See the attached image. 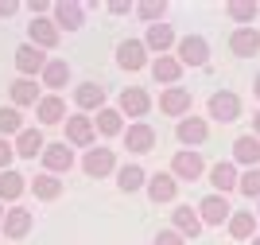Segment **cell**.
Wrapping results in <instances>:
<instances>
[{
  "mask_svg": "<svg viewBox=\"0 0 260 245\" xmlns=\"http://www.w3.org/2000/svg\"><path fill=\"white\" fill-rule=\"evenodd\" d=\"M198 214H202V226H221L233 218V206L225 203V195H206L198 203Z\"/></svg>",
  "mask_w": 260,
  "mask_h": 245,
  "instance_id": "cell-1",
  "label": "cell"
},
{
  "mask_svg": "<svg viewBox=\"0 0 260 245\" xmlns=\"http://www.w3.org/2000/svg\"><path fill=\"white\" fill-rule=\"evenodd\" d=\"M47 63H51V59H47V55L39 51L35 43H23L20 51H16V70H20L23 78H31V74H43V70H47Z\"/></svg>",
  "mask_w": 260,
  "mask_h": 245,
  "instance_id": "cell-2",
  "label": "cell"
},
{
  "mask_svg": "<svg viewBox=\"0 0 260 245\" xmlns=\"http://www.w3.org/2000/svg\"><path fill=\"white\" fill-rule=\"evenodd\" d=\"M206 59H210V47L202 35H183L179 39V63L183 66H206Z\"/></svg>",
  "mask_w": 260,
  "mask_h": 245,
  "instance_id": "cell-3",
  "label": "cell"
},
{
  "mask_svg": "<svg viewBox=\"0 0 260 245\" xmlns=\"http://www.w3.org/2000/svg\"><path fill=\"white\" fill-rule=\"evenodd\" d=\"M210 117L221 121V125L237 121V117H241V97H237V94H229V90L214 94V97H210Z\"/></svg>",
  "mask_w": 260,
  "mask_h": 245,
  "instance_id": "cell-4",
  "label": "cell"
},
{
  "mask_svg": "<svg viewBox=\"0 0 260 245\" xmlns=\"http://www.w3.org/2000/svg\"><path fill=\"white\" fill-rule=\"evenodd\" d=\"M27 35H31V43L39 47V51H51V47H58V23L47 20V16H35L31 23H27Z\"/></svg>",
  "mask_w": 260,
  "mask_h": 245,
  "instance_id": "cell-5",
  "label": "cell"
},
{
  "mask_svg": "<svg viewBox=\"0 0 260 245\" xmlns=\"http://www.w3.org/2000/svg\"><path fill=\"white\" fill-rule=\"evenodd\" d=\"M159 109L167 113V117H183V113H190V90H183V86H167L159 94Z\"/></svg>",
  "mask_w": 260,
  "mask_h": 245,
  "instance_id": "cell-6",
  "label": "cell"
},
{
  "mask_svg": "<svg viewBox=\"0 0 260 245\" xmlns=\"http://www.w3.org/2000/svg\"><path fill=\"white\" fill-rule=\"evenodd\" d=\"M124 148H128V152H152L155 148V128L144 125V121L128 125V128H124Z\"/></svg>",
  "mask_w": 260,
  "mask_h": 245,
  "instance_id": "cell-7",
  "label": "cell"
},
{
  "mask_svg": "<svg viewBox=\"0 0 260 245\" xmlns=\"http://www.w3.org/2000/svg\"><path fill=\"white\" fill-rule=\"evenodd\" d=\"M93 132H98L93 117H66V140H70V144L89 148V144H93Z\"/></svg>",
  "mask_w": 260,
  "mask_h": 245,
  "instance_id": "cell-8",
  "label": "cell"
},
{
  "mask_svg": "<svg viewBox=\"0 0 260 245\" xmlns=\"http://www.w3.org/2000/svg\"><path fill=\"white\" fill-rule=\"evenodd\" d=\"M117 63L124 66V70H140V66L148 63V47H144V39H124L117 47Z\"/></svg>",
  "mask_w": 260,
  "mask_h": 245,
  "instance_id": "cell-9",
  "label": "cell"
},
{
  "mask_svg": "<svg viewBox=\"0 0 260 245\" xmlns=\"http://www.w3.org/2000/svg\"><path fill=\"white\" fill-rule=\"evenodd\" d=\"M82 168H86V175H93V179L109 175V171L117 168V160H113V148H89V152H86V160H82Z\"/></svg>",
  "mask_w": 260,
  "mask_h": 245,
  "instance_id": "cell-10",
  "label": "cell"
},
{
  "mask_svg": "<svg viewBox=\"0 0 260 245\" xmlns=\"http://www.w3.org/2000/svg\"><path fill=\"white\" fill-rule=\"evenodd\" d=\"M148 109H152V97L144 94L140 86H128V90L120 94V113H124V117H144Z\"/></svg>",
  "mask_w": 260,
  "mask_h": 245,
  "instance_id": "cell-11",
  "label": "cell"
},
{
  "mask_svg": "<svg viewBox=\"0 0 260 245\" xmlns=\"http://www.w3.org/2000/svg\"><path fill=\"white\" fill-rule=\"evenodd\" d=\"M233 160L245 164V168H260V137H256V132L237 137V144H233Z\"/></svg>",
  "mask_w": 260,
  "mask_h": 245,
  "instance_id": "cell-12",
  "label": "cell"
},
{
  "mask_svg": "<svg viewBox=\"0 0 260 245\" xmlns=\"http://www.w3.org/2000/svg\"><path fill=\"white\" fill-rule=\"evenodd\" d=\"M171 175L175 179H190L194 183L198 175H202V156H198V152H179V156L171 160Z\"/></svg>",
  "mask_w": 260,
  "mask_h": 245,
  "instance_id": "cell-13",
  "label": "cell"
},
{
  "mask_svg": "<svg viewBox=\"0 0 260 245\" xmlns=\"http://www.w3.org/2000/svg\"><path fill=\"white\" fill-rule=\"evenodd\" d=\"M43 164H47V175H54V171H70V168H74V152L66 148V140H62V144H47Z\"/></svg>",
  "mask_w": 260,
  "mask_h": 245,
  "instance_id": "cell-14",
  "label": "cell"
},
{
  "mask_svg": "<svg viewBox=\"0 0 260 245\" xmlns=\"http://www.w3.org/2000/svg\"><path fill=\"white\" fill-rule=\"evenodd\" d=\"M47 144H43V132L39 128H23L20 137H16V156H23V160H35V156H43Z\"/></svg>",
  "mask_w": 260,
  "mask_h": 245,
  "instance_id": "cell-15",
  "label": "cell"
},
{
  "mask_svg": "<svg viewBox=\"0 0 260 245\" xmlns=\"http://www.w3.org/2000/svg\"><path fill=\"white\" fill-rule=\"evenodd\" d=\"M229 47H233V55L249 59V55L260 51V32H256V28H237V32L229 35Z\"/></svg>",
  "mask_w": 260,
  "mask_h": 245,
  "instance_id": "cell-16",
  "label": "cell"
},
{
  "mask_svg": "<svg viewBox=\"0 0 260 245\" xmlns=\"http://www.w3.org/2000/svg\"><path fill=\"white\" fill-rule=\"evenodd\" d=\"M175 191H179V183H175V175H167V171H159V175L148 179V199H152V203H171Z\"/></svg>",
  "mask_w": 260,
  "mask_h": 245,
  "instance_id": "cell-17",
  "label": "cell"
},
{
  "mask_svg": "<svg viewBox=\"0 0 260 245\" xmlns=\"http://www.w3.org/2000/svg\"><path fill=\"white\" fill-rule=\"evenodd\" d=\"M74 101H78V109H105V86H98V82H82L74 90Z\"/></svg>",
  "mask_w": 260,
  "mask_h": 245,
  "instance_id": "cell-18",
  "label": "cell"
},
{
  "mask_svg": "<svg viewBox=\"0 0 260 245\" xmlns=\"http://www.w3.org/2000/svg\"><path fill=\"white\" fill-rule=\"evenodd\" d=\"M171 43H175L171 23H148V35H144V47H148V51L167 55V47H171Z\"/></svg>",
  "mask_w": 260,
  "mask_h": 245,
  "instance_id": "cell-19",
  "label": "cell"
},
{
  "mask_svg": "<svg viewBox=\"0 0 260 245\" xmlns=\"http://www.w3.org/2000/svg\"><path fill=\"white\" fill-rule=\"evenodd\" d=\"M27 191V179H23L20 171H0V203H16L20 195Z\"/></svg>",
  "mask_w": 260,
  "mask_h": 245,
  "instance_id": "cell-20",
  "label": "cell"
},
{
  "mask_svg": "<svg viewBox=\"0 0 260 245\" xmlns=\"http://www.w3.org/2000/svg\"><path fill=\"white\" fill-rule=\"evenodd\" d=\"M82 4H74V0H62V4H54V23L58 28H66V32H78L82 28Z\"/></svg>",
  "mask_w": 260,
  "mask_h": 245,
  "instance_id": "cell-21",
  "label": "cell"
},
{
  "mask_svg": "<svg viewBox=\"0 0 260 245\" xmlns=\"http://www.w3.org/2000/svg\"><path fill=\"white\" fill-rule=\"evenodd\" d=\"M4 234H8V237H23V234H31V210H23V206H12V210L4 214Z\"/></svg>",
  "mask_w": 260,
  "mask_h": 245,
  "instance_id": "cell-22",
  "label": "cell"
},
{
  "mask_svg": "<svg viewBox=\"0 0 260 245\" xmlns=\"http://www.w3.org/2000/svg\"><path fill=\"white\" fill-rule=\"evenodd\" d=\"M117 187H120L124 195L140 191V187H148V175H144V168H140V164H124V168L117 171Z\"/></svg>",
  "mask_w": 260,
  "mask_h": 245,
  "instance_id": "cell-23",
  "label": "cell"
},
{
  "mask_svg": "<svg viewBox=\"0 0 260 245\" xmlns=\"http://www.w3.org/2000/svg\"><path fill=\"white\" fill-rule=\"evenodd\" d=\"M210 183L217 187V195H225V191H233V187H241V175H237L233 164H214V168H210Z\"/></svg>",
  "mask_w": 260,
  "mask_h": 245,
  "instance_id": "cell-24",
  "label": "cell"
},
{
  "mask_svg": "<svg viewBox=\"0 0 260 245\" xmlns=\"http://www.w3.org/2000/svg\"><path fill=\"white\" fill-rule=\"evenodd\" d=\"M179 74H183V63H179V59H171V55H159V59L152 63V78H155V82L175 86V82H179Z\"/></svg>",
  "mask_w": 260,
  "mask_h": 245,
  "instance_id": "cell-25",
  "label": "cell"
},
{
  "mask_svg": "<svg viewBox=\"0 0 260 245\" xmlns=\"http://www.w3.org/2000/svg\"><path fill=\"white\" fill-rule=\"evenodd\" d=\"M175 230L183 237H198V230H202V214L190 210V206H179L175 210Z\"/></svg>",
  "mask_w": 260,
  "mask_h": 245,
  "instance_id": "cell-26",
  "label": "cell"
},
{
  "mask_svg": "<svg viewBox=\"0 0 260 245\" xmlns=\"http://www.w3.org/2000/svg\"><path fill=\"white\" fill-rule=\"evenodd\" d=\"M229 234L237 237V241L256 237V218H252V210H237L233 214V218H229Z\"/></svg>",
  "mask_w": 260,
  "mask_h": 245,
  "instance_id": "cell-27",
  "label": "cell"
},
{
  "mask_svg": "<svg viewBox=\"0 0 260 245\" xmlns=\"http://www.w3.org/2000/svg\"><path fill=\"white\" fill-rule=\"evenodd\" d=\"M179 140L190 144V148L202 144V140H206V121H202V117H183V121H179Z\"/></svg>",
  "mask_w": 260,
  "mask_h": 245,
  "instance_id": "cell-28",
  "label": "cell"
},
{
  "mask_svg": "<svg viewBox=\"0 0 260 245\" xmlns=\"http://www.w3.org/2000/svg\"><path fill=\"white\" fill-rule=\"evenodd\" d=\"M35 113H39L43 125H58V121L66 117V105H62V97H58V94H51V97H43V101L35 105Z\"/></svg>",
  "mask_w": 260,
  "mask_h": 245,
  "instance_id": "cell-29",
  "label": "cell"
},
{
  "mask_svg": "<svg viewBox=\"0 0 260 245\" xmlns=\"http://www.w3.org/2000/svg\"><path fill=\"white\" fill-rule=\"evenodd\" d=\"M70 82V63L66 59H51L43 70V86H51V90H62V86Z\"/></svg>",
  "mask_w": 260,
  "mask_h": 245,
  "instance_id": "cell-30",
  "label": "cell"
},
{
  "mask_svg": "<svg viewBox=\"0 0 260 245\" xmlns=\"http://www.w3.org/2000/svg\"><path fill=\"white\" fill-rule=\"evenodd\" d=\"M101 137H124V125H120V109H101L98 117H93Z\"/></svg>",
  "mask_w": 260,
  "mask_h": 245,
  "instance_id": "cell-31",
  "label": "cell"
},
{
  "mask_svg": "<svg viewBox=\"0 0 260 245\" xmlns=\"http://www.w3.org/2000/svg\"><path fill=\"white\" fill-rule=\"evenodd\" d=\"M12 101L16 105H39L43 97H39V86L31 78H20V82H12Z\"/></svg>",
  "mask_w": 260,
  "mask_h": 245,
  "instance_id": "cell-32",
  "label": "cell"
},
{
  "mask_svg": "<svg viewBox=\"0 0 260 245\" xmlns=\"http://www.w3.org/2000/svg\"><path fill=\"white\" fill-rule=\"evenodd\" d=\"M31 191H35V199L51 203V199H58V195H62V183L54 179V175H35V179H31Z\"/></svg>",
  "mask_w": 260,
  "mask_h": 245,
  "instance_id": "cell-33",
  "label": "cell"
},
{
  "mask_svg": "<svg viewBox=\"0 0 260 245\" xmlns=\"http://www.w3.org/2000/svg\"><path fill=\"white\" fill-rule=\"evenodd\" d=\"M20 137L23 132V117H20V109H0V137Z\"/></svg>",
  "mask_w": 260,
  "mask_h": 245,
  "instance_id": "cell-34",
  "label": "cell"
},
{
  "mask_svg": "<svg viewBox=\"0 0 260 245\" xmlns=\"http://www.w3.org/2000/svg\"><path fill=\"white\" fill-rule=\"evenodd\" d=\"M241 191L249 195V199H260V168H249L241 175Z\"/></svg>",
  "mask_w": 260,
  "mask_h": 245,
  "instance_id": "cell-35",
  "label": "cell"
},
{
  "mask_svg": "<svg viewBox=\"0 0 260 245\" xmlns=\"http://www.w3.org/2000/svg\"><path fill=\"white\" fill-rule=\"evenodd\" d=\"M256 4H252V0H233V4H229V16H233V20H241V23H245V20H252V16H256Z\"/></svg>",
  "mask_w": 260,
  "mask_h": 245,
  "instance_id": "cell-36",
  "label": "cell"
},
{
  "mask_svg": "<svg viewBox=\"0 0 260 245\" xmlns=\"http://www.w3.org/2000/svg\"><path fill=\"white\" fill-rule=\"evenodd\" d=\"M136 12H140L144 20L159 23V20H163V12H167V4H163V0H159V4H155V0H148V4H136Z\"/></svg>",
  "mask_w": 260,
  "mask_h": 245,
  "instance_id": "cell-37",
  "label": "cell"
},
{
  "mask_svg": "<svg viewBox=\"0 0 260 245\" xmlns=\"http://www.w3.org/2000/svg\"><path fill=\"white\" fill-rule=\"evenodd\" d=\"M186 237L179 234V230H159V234H155V245H183Z\"/></svg>",
  "mask_w": 260,
  "mask_h": 245,
  "instance_id": "cell-38",
  "label": "cell"
},
{
  "mask_svg": "<svg viewBox=\"0 0 260 245\" xmlns=\"http://www.w3.org/2000/svg\"><path fill=\"white\" fill-rule=\"evenodd\" d=\"M12 156H16V148H12L8 140L0 137V171H8V164H12Z\"/></svg>",
  "mask_w": 260,
  "mask_h": 245,
  "instance_id": "cell-39",
  "label": "cell"
},
{
  "mask_svg": "<svg viewBox=\"0 0 260 245\" xmlns=\"http://www.w3.org/2000/svg\"><path fill=\"white\" fill-rule=\"evenodd\" d=\"M16 8H20L16 0H0V20H8V16H12V12H16Z\"/></svg>",
  "mask_w": 260,
  "mask_h": 245,
  "instance_id": "cell-40",
  "label": "cell"
},
{
  "mask_svg": "<svg viewBox=\"0 0 260 245\" xmlns=\"http://www.w3.org/2000/svg\"><path fill=\"white\" fill-rule=\"evenodd\" d=\"M109 12H117V16H124V12H128V4H124V0H113V4H109Z\"/></svg>",
  "mask_w": 260,
  "mask_h": 245,
  "instance_id": "cell-41",
  "label": "cell"
},
{
  "mask_svg": "<svg viewBox=\"0 0 260 245\" xmlns=\"http://www.w3.org/2000/svg\"><path fill=\"white\" fill-rule=\"evenodd\" d=\"M252 132L260 137V113H252Z\"/></svg>",
  "mask_w": 260,
  "mask_h": 245,
  "instance_id": "cell-42",
  "label": "cell"
},
{
  "mask_svg": "<svg viewBox=\"0 0 260 245\" xmlns=\"http://www.w3.org/2000/svg\"><path fill=\"white\" fill-rule=\"evenodd\" d=\"M252 90H256V97H260V78H256V86H252Z\"/></svg>",
  "mask_w": 260,
  "mask_h": 245,
  "instance_id": "cell-43",
  "label": "cell"
},
{
  "mask_svg": "<svg viewBox=\"0 0 260 245\" xmlns=\"http://www.w3.org/2000/svg\"><path fill=\"white\" fill-rule=\"evenodd\" d=\"M249 245H260V234H256V237H252V241H249Z\"/></svg>",
  "mask_w": 260,
  "mask_h": 245,
  "instance_id": "cell-44",
  "label": "cell"
},
{
  "mask_svg": "<svg viewBox=\"0 0 260 245\" xmlns=\"http://www.w3.org/2000/svg\"><path fill=\"white\" fill-rule=\"evenodd\" d=\"M4 214H8V210H0V226H4Z\"/></svg>",
  "mask_w": 260,
  "mask_h": 245,
  "instance_id": "cell-45",
  "label": "cell"
}]
</instances>
